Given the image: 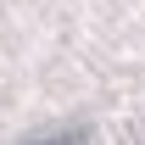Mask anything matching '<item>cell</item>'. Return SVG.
<instances>
[{"label": "cell", "instance_id": "1", "mask_svg": "<svg viewBox=\"0 0 145 145\" xmlns=\"http://www.w3.org/2000/svg\"><path fill=\"white\" fill-rule=\"evenodd\" d=\"M84 140H89V128L72 123V128H56V134H39V140H28V145H84Z\"/></svg>", "mask_w": 145, "mask_h": 145}]
</instances>
